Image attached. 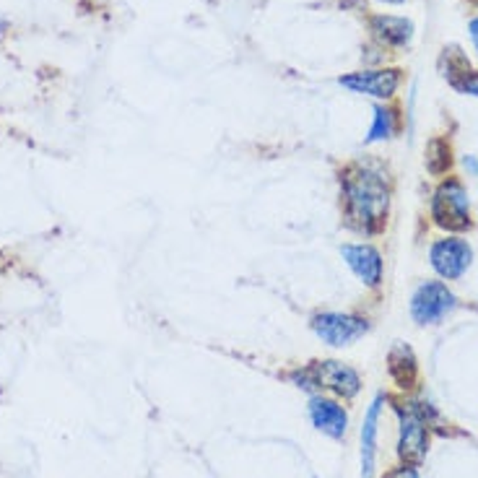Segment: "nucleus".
<instances>
[{"instance_id":"obj_16","label":"nucleus","mask_w":478,"mask_h":478,"mask_svg":"<svg viewBox=\"0 0 478 478\" xmlns=\"http://www.w3.org/2000/svg\"><path fill=\"white\" fill-rule=\"evenodd\" d=\"M450 86L460 94H468V96H478V71H460V74L450 75Z\"/></svg>"},{"instance_id":"obj_8","label":"nucleus","mask_w":478,"mask_h":478,"mask_svg":"<svg viewBox=\"0 0 478 478\" xmlns=\"http://www.w3.org/2000/svg\"><path fill=\"white\" fill-rule=\"evenodd\" d=\"M320 393H331L333 398L351 401L362 393V374L338 359H317L310 364Z\"/></svg>"},{"instance_id":"obj_4","label":"nucleus","mask_w":478,"mask_h":478,"mask_svg":"<svg viewBox=\"0 0 478 478\" xmlns=\"http://www.w3.org/2000/svg\"><path fill=\"white\" fill-rule=\"evenodd\" d=\"M458 307V296L444 281H423L411 296V317L416 325H437Z\"/></svg>"},{"instance_id":"obj_13","label":"nucleus","mask_w":478,"mask_h":478,"mask_svg":"<svg viewBox=\"0 0 478 478\" xmlns=\"http://www.w3.org/2000/svg\"><path fill=\"white\" fill-rule=\"evenodd\" d=\"M387 372L401 390L416 387V383H419V359H416V354L408 344H403V341L393 344V349L387 354Z\"/></svg>"},{"instance_id":"obj_12","label":"nucleus","mask_w":478,"mask_h":478,"mask_svg":"<svg viewBox=\"0 0 478 478\" xmlns=\"http://www.w3.org/2000/svg\"><path fill=\"white\" fill-rule=\"evenodd\" d=\"M385 401V395H374L362 422V478H374L377 471V437H380V419H383Z\"/></svg>"},{"instance_id":"obj_11","label":"nucleus","mask_w":478,"mask_h":478,"mask_svg":"<svg viewBox=\"0 0 478 478\" xmlns=\"http://www.w3.org/2000/svg\"><path fill=\"white\" fill-rule=\"evenodd\" d=\"M369 35L385 50H403L413 39V21L405 16H393V14H374L369 16Z\"/></svg>"},{"instance_id":"obj_20","label":"nucleus","mask_w":478,"mask_h":478,"mask_svg":"<svg viewBox=\"0 0 478 478\" xmlns=\"http://www.w3.org/2000/svg\"><path fill=\"white\" fill-rule=\"evenodd\" d=\"M377 3H387V5H401L405 0H377Z\"/></svg>"},{"instance_id":"obj_1","label":"nucleus","mask_w":478,"mask_h":478,"mask_svg":"<svg viewBox=\"0 0 478 478\" xmlns=\"http://www.w3.org/2000/svg\"><path fill=\"white\" fill-rule=\"evenodd\" d=\"M341 184V216L346 229L362 237L383 234L390 219V177L374 162H351L338 172Z\"/></svg>"},{"instance_id":"obj_9","label":"nucleus","mask_w":478,"mask_h":478,"mask_svg":"<svg viewBox=\"0 0 478 478\" xmlns=\"http://www.w3.org/2000/svg\"><path fill=\"white\" fill-rule=\"evenodd\" d=\"M341 258L349 271L359 278L367 289H380L385 278V260L383 253L369 242H349L341 247Z\"/></svg>"},{"instance_id":"obj_5","label":"nucleus","mask_w":478,"mask_h":478,"mask_svg":"<svg viewBox=\"0 0 478 478\" xmlns=\"http://www.w3.org/2000/svg\"><path fill=\"white\" fill-rule=\"evenodd\" d=\"M473 263V247L468 244V239L460 234H450L437 242H432L429 247V265L442 281H458L468 274Z\"/></svg>"},{"instance_id":"obj_3","label":"nucleus","mask_w":478,"mask_h":478,"mask_svg":"<svg viewBox=\"0 0 478 478\" xmlns=\"http://www.w3.org/2000/svg\"><path fill=\"white\" fill-rule=\"evenodd\" d=\"M310 325L314 335L331 349H346L364 338L372 328L367 317L356 313H317Z\"/></svg>"},{"instance_id":"obj_7","label":"nucleus","mask_w":478,"mask_h":478,"mask_svg":"<svg viewBox=\"0 0 478 478\" xmlns=\"http://www.w3.org/2000/svg\"><path fill=\"white\" fill-rule=\"evenodd\" d=\"M338 84L354 94L387 102V99H393L398 94V89H401L403 71L401 68H364V71H356V74L341 75Z\"/></svg>"},{"instance_id":"obj_17","label":"nucleus","mask_w":478,"mask_h":478,"mask_svg":"<svg viewBox=\"0 0 478 478\" xmlns=\"http://www.w3.org/2000/svg\"><path fill=\"white\" fill-rule=\"evenodd\" d=\"M385 478H419V471H416V465H408V463H403L401 468L390 471Z\"/></svg>"},{"instance_id":"obj_10","label":"nucleus","mask_w":478,"mask_h":478,"mask_svg":"<svg viewBox=\"0 0 478 478\" xmlns=\"http://www.w3.org/2000/svg\"><path fill=\"white\" fill-rule=\"evenodd\" d=\"M307 413H310V422L317 432H323L325 437L331 440H344L346 432H349V411L344 408V403L338 398L331 395H313L310 403H307Z\"/></svg>"},{"instance_id":"obj_19","label":"nucleus","mask_w":478,"mask_h":478,"mask_svg":"<svg viewBox=\"0 0 478 478\" xmlns=\"http://www.w3.org/2000/svg\"><path fill=\"white\" fill-rule=\"evenodd\" d=\"M463 164H465V169H468L471 174H478V159L476 156H465V159H463Z\"/></svg>"},{"instance_id":"obj_15","label":"nucleus","mask_w":478,"mask_h":478,"mask_svg":"<svg viewBox=\"0 0 478 478\" xmlns=\"http://www.w3.org/2000/svg\"><path fill=\"white\" fill-rule=\"evenodd\" d=\"M395 125H398V115L395 110H390L385 105H377L374 107V115H372V128H369V135L364 138V144L372 146V144H385L395 135Z\"/></svg>"},{"instance_id":"obj_6","label":"nucleus","mask_w":478,"mask_h":478,"mask_svg":"<svg viewBox=\"0 0 478 478\" xmlns=\"http://www.w3.org/2000/svg\"><path fill=\"white\" fill-rule=\"evenodd\" d=\"M398 416V458L408 465H419L429 453V423L408 403H395Z\"/></svg>"},{"instance_id":"obj_18","label":"nucleus","mask_w":478,"mask_h":478,"mask_svg":"<svg viewBox=\"0 0 478 478\" xmlns=\"http://www.w3.org/2000/svg\"><path fill=\"white\" fill-rule=\"evenodd\" d=\"M468 32H471V39H473V47L478 50V16L471 19V24H468Z\"/></svg>"},{"instance_id":"obj_2","label":"nucleus","mask_w":478,"mask_h":478,"mask_svg":"<svg viewBox=\"0 0 478 478\" xmlns=\"http://www.w3.org/2000/svg\"><path fill=\"white\" fill-rule=\"evenodd\" d=\"M429 216L434 221V226H440L442 232H450V234H463L473 226L471 198H468L463 180L450 177V174L442 177L429 201Z\"/></svg>"},{"instance_id":"obj_14","label":"nucleus","mask_w":478,"mask_h":478,"mask_svg":"<svg viewBox=\"0 0 478 478\" xmlns=\"http://www.w3.org/2000/svg\"><path fill=\"white\" fill-rule=\"evenodd\" d=\"M423 166L432 177H444L453 169V146L447 138H432L426 146V156H423Z\"/></svg>"}]
</instances>
